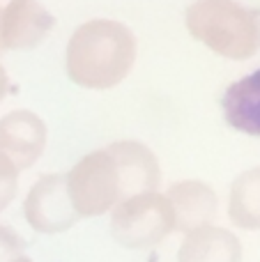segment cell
I'll use <instances>...</instances> for the list:
<instances>
[{
	"mask_svg": "<svg viewBox=\"0 0 260 262\" xmlns=\"http://www.w3.org/2000/svg\"><path fill=\"white\" fill-rule=\"evenodd\" d=\"M53 21V14L39 0H9L0 14L5 51L37 46L49 35Z\"/></svg>",
	"mask_w": 260,
	"mask_h": 262,
	"instance_id": "cell-7",
	"label": "cell"
},
{
	"mask_svg": "<svg viewBox=\"0 0 260 262\" xmlns=\"http://www.w3.org/2000/svg\"><path fill=\"white\" fill-rule=\"evenodd\" d=\"M164 195L173 209L175 230L189 235L198 228L212 226L216 216V193L210 184L201 180H180L170 184Z\"/></svg>",
	"mask_w": 260,
	"mask_h": 262,
	"instance_id": "cell-9",
	"label": "cell"
},
{
	"mask_svg": "<svg viewBox=\"0 0 260 262\" xmlns=\"http://www.w3.org/2000/svg\"><path fill=\"white\" fill-rule=\"evenodd\" d=\"M23 244L21 235L7 223H0V262H12L18 255H23Z\"/></svg>",
	"mask_w": 260,
	"mask_h": 262,
	"instance_id": "cell-14",
	"label": "cell"
},
{
	"mask_svg": "<svg viewBox=\"0 0 260 262\" xmlns=\"http://www.w3.org/2000/svg\"><path fill=\"white\" fill-rule=\"evenodd\" d=\"M46 145V124L35 111L16 108L0 118V154L18 170L30 168Z\"/></svg>",
	"mask_w": 260,
	"mask_h": 262,
	"instance_id": "cell-6",
	"label": "cell"
},
{
	"mask_svg": "<svg viewBox=\"0 0 260 262\" xmlns=\"http://www.w3.org/2000/svg\"><path fill=\"white\" fill-rule=\"evenodd\" d=\"M16 184H18V168L5 154H0V212L16 195Z\"/></svg>",
	"mask_w": 260,
	"mask_h": 262,
	"instance_id": "cell-13",
	"label": "cell"
},
{
	"mask_svg": "<svg viewBox=\"0 0 260 262\" xmlns=\"http://www.w3.org/2000/svg\"><path fill=\"white\" fill-rule=\"evenodd\" d=\"M23 214L37 232H62L76 223L78 214L74 212L67 193L64 172H46L30 186L23 203Z\"/></svg>",
	"mask_w": 260,
	"mask_h": 262,
	"instance_id": "cell-5",
	"label": "cell"
},
{
	"mask_svg": "<svg viewBox=\"0 0 260 262\" xmlns=\"http://www.w3.org/2000/svg\"><path fill=\"white\" fill-rule=\"evenodd\" d=\"M106 147L111 149L122 180L124 198L138 193H152L159 189L161 170L157 154L141 140H115Z\"/></svg>",
	"mask_w": 260,
	"mask_h": 262,
	"instance_id": "cell-8",
	"label": "cell"
},
{
	"mask_svg": "<svg viewBox=\"0 0 260 262\" xmlns=\"http://www.w3.org/2000/svg\"><path fill=\"white\" fill-rule=\"evenodd\" d=\"M221 111L233 129L260 136V69L226 88L221 97Z\"/></svg>",
	"mask_w": 260,
	"mask_h": 262,
	"instance_id": "cell-11",
	"label": "cell"
},
{
	"mask_svg": "<svg viewBox=\"0 0 260 262\" xmlns=\"http://www.w3.org/2000/svg\"><path fill=\"white\" fill-rule=\"evenodd\" d=\"M175 230L170 203L164 193H138L111 209V235L127 249H150Z\"/></svg>",
	"mask_w": 260,
	"mask_h": 262,
	"instance_id": "cell-4",
	"label": "cell"
},
{
	"mask_svg": "<svg viewBox=\"0 0 260 262\" xmlns=\"http://www.w3.org/2000/svg\"><path fill=\"white\" fill-rule=\"evenodd\" d=\"M0 14H3V7H0ZM5 53V44H3V28H0V55Z\"/></svg>",
	"mask_w": 260,
	"mask_h": 262,
	"instance_id": "cell-16",
	"label": "cell"
},
{
	"mask_svg": "<svg viewBox=\"0 0 260 262\" xmlns=\"http://www.w3.org/2000/svg\"><path fill=\"white\" fill-rule=\"evenodd\" d=\"M12 262H32L30 258H28V255H18L16 260H12Z\"/></svg>",
	"mask_w": 260,
	"mask_h": 262,
	"instance_id": "cell-17",
	"label": "cell"
},
{
	"mask_svg": "<svg viewBox=\"0 0 260 262\" xmlns=\"http://www.w3.org/2000/svg\"><path fill=\"white\" fill-rule=\"evenodd\" d=\"M178 262H242V244L226 228L205 226L184 235Z\"/></svg>",
	"mask_w": 260,
	"mask_h": 262,
	"instance_id": "cell-10",
	"label": "cell"
},
{
	"mask_svg": "<svg viewBox=\"0 0 260 262\" xmlns=\"http://www.w3.org/2000/svg\"><path fill=\"white\" fill-rule=\"evenodd\" d=\"M136 60L132 28L113 18H92L72 32L67 41V74L88 90H109L124 81Z\"/></svg>",
	"mask_w": 260,
	"mask_h": 262,
	"instance_id": "cell-1",
	"label": "cell"
},
{
	"mask_svg": "<svg viewBox=\"0 0 260 262\" xmlns=\"http://www.w3.org/2000/svg\"><path fill=\"white\" fill-rule=\"evenodd\" d=\"M67 193L74 212L81 216H99L124 200L122 180L109 147H99L81 157L67 172Z\"/></svg>",
	"mask_w": 260,
	"mask_h": 262,
	"instance_id": "cell-3",
	"label": "cell"
},
{
	"mask_svg": "<svg viewBox=\"0 0 260 262\" xmlns=\"http://www.w3.org/2000/svg\"><path fill=\"white\" fill-rule=\"evenodd\" d=\"M228 216L242 230H260V166L235 177L230 186Z\"/></svg>",
	"mask_w": 260,
	"mask_h": 262,
	"instance_id": "cell-12",
	"label": "cell"
},
{
	"mask_svg": "<svg viewBox=\"0 0 260 262\" xmlns=\"http://www.w3.org/2000/svg\"><path fill=\"white\" fill-rule=\"evenodd\" d=\"M7 88H9L7 72H5V69H3V64H0V99H3V97L7 95Z\"/></svg>",
	"mask_w": 260,
	"mask_h": 262,
	"instance_id": "cell-15",
	"label": "cell"
},
{
	"mask_svg": "<svg viewBox=\"0 0 260 262\" xmlns=\"http://www.w3.org/2000/svg\"><path fill=\"white\" fill-rule=\"evenodd\" d=\"M187 30L230 60L253 58L260 49V9L237 0H193L184 9Z\"/></svg>",
	"mask_w": 260,
	"mask_h": 262,
	"instance_id": "cell-2",
	"label": "cell"
}]
</instances>
